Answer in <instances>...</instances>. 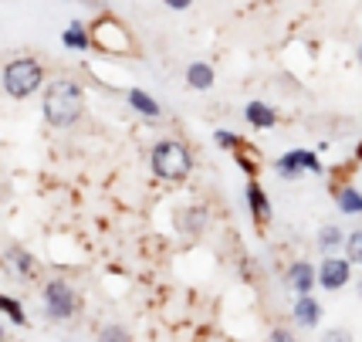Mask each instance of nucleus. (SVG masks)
Returning <instances> with one entry per match:
<instances>
[{"label": "nucleus", "instance_id": "1", "mask_svg": "<svg viewBox=\"0 0 362 342\" xmlns=\"http://www.w3.org/2000/svg\"><path fill=\"white\" fill-rule=\"evenodd\" d=\"M45 122L54 129H68L78 122L81 109H85V95L75 81H54L45 92Z\"/></svg>", "mask_w": 362, "mask_h": 342}, {"label": "nucleus", "instance_id": "2", "mask_svg": "<svg viewBox=\"0 0 362 342\" xmlns=\"http://www.w3.org/2000/svg\"><path fill=\"white\" fill-rule=\"evenodd\" d=\"M41 81H45V72H41V64L34 62V58H14V62L4 68V89L11 98H28L41 89Z\"/></svg>", "mask_w": 362, "mask_h": 342}, {"label": "nucleus", "instance_id": "3", "mask_svg": "<svg viewBox=\"0 0 362 342\" xmlns=\"http://www.w3.org/2000/svg\"><path fill=\"white\" fill-rule=\"evenodd\" d=\"M149 163H153V173L163 176V180H187L189 173V156L180 142H156L153 153H149Z\"/></svg>", "mask_w": 362, "mask_h": 342}, {"label": "nucleus", "instance_id": "4", "mask_svg": "<svg viewBox=\"0 0 362 342\" xmlns=\"http://www.w3.org/2000/svg\"><path fill=\"white\" fill-rule=\"evenodd\" d=\"M78 309V295H75V288L68 285V281L54 278L45 285V315L51 322H64V319H71Z\"/></svg>", "mask_w": 362, "mask_h": 342}, {"label": "nucleus", "instance_id": "5", "mask_svg": "<svg viewBox=\"0 0 362 342\" xmlns=\"http://www.w3.org/2000/svg\"><path fill=\"white\" fill-rule=\"evenodd\" d=\"M274 173H278L281 180H298L301 173L318 176V173H322V159H318L315 153H308V149H291V153H284L281 159H274Z\"/></svg>", "mask_w": 362, "mask_h": 342}, {"label": "nucleus", "instance_id": "6", "mask_svg": "<svg viewBox=\"0 0 362 342\" xmlns=\"http://www.w3.org/2000/svg\"><path fill=\"white\" fill-rule=\"evenodd\" d=\"M352 261H342V258H325V265L318 268V285L325 288V292H339V288H346L349 285V275H352Z\"/></svg>", "mask_w": 362, "mask_h": 342}, {"label": "nucleus", "instance_id": "7", "mask_svg": "<svg viewBox=\"0 0 362 342\" xmlns=\"http://www.w3.org/2000/svg\"><path fill=\"white\" fill-rule=\"evenodd\" d=\"M288 285L298 292V295H312V288L318 285V271L308 261H295L288 268Z\"/></svg>", "mask_w": 362, "mask_h": 342}, {"label": "nucleus", "instance_id": "8", "mask_svg": "<svg viewBox=\"0 0 362 342\" xmlns=\"http://www.w3.org/2000/svg\"><path fill=\"white\" fill-rule=\"evenodd\" d=\"M176 227H180V234L197 237V234L206 227V210L204 207H183V210L176 214Z\"/></svg>", "mask_w": 362, "mask_h": 342}, {"label": "nucleus", "instance_id": "9", "mask_svg": "<svg viewBox=\"0 0 362 342\" xmlns=\"http://www.w3.org/2000/svg\"><path fill=\"white\" fill-rule=\"evenodd\" d=\"M295 322L305 329H315L322 322V305L312 295H298V302H295Z\"/></svg>", "mask_w": 362, "mask_h": 342}, {"label": "nucleus", "instance_id": "10", "mask_svg": "<svg viewBox=\"0 0 362 342\" xmlns=\"http://www.w3.org/2000/svg\"><path fill=\"white\" fill-rule=\"evenodd\" d=\"M244 119H247V125H254V129H271V125L278 122V115H274V109H271L268 102H247Z\"/></svg>", "mask_w": 362, "mask_h": 342}, {"label": "nucleus", "instance_id": "11", "mask_svg": "<svg viewBox=\"0 0 362 342\" xmlns=\"http://www.w3.org/2000/svg\"><path fill=\"white\" fill-rule=\"evenodd\" d=\"M62 45L68 47V51H88L92 38H88V31H85V24H81V21H71V24L62 31Z\"/></svg>", "mask_w": 362, "mask_h": 342}, {"label": "nucleus", "instance_id": "12", "mask_svg": "<svg viewBox=\"0 0 362 342\" xmlns=\"http://www.w3.org/2000/svg\"><path fill=\"white\" fill-rule=\"evenodd\" d=\"M129 106L139 112V115H146V119H159V115H163L159 102L149 92H142V89H132V92H129Z\"/></svg>", "mask_w": 362, "mask_h": 342}, {"label": "nucleus", "instance_id": "13", "mask_svg": "<svg viewBox=\"0 0 362 342\" xmlns=\"http://www.w3.org/2000/svg\"><path fill=\"white\" fill-rule=\"evenodd\" d=\"M214 68H210V64L206 62H193L187 68V81H189V89H200V92H206V89H210V85H214Z\"/></svg>", "mask_w": 362, "mask_h": 342}, {"label": "nucleus", "instance_id": "14", "mask_svg": "<svg viewBox=\"0 0 362 342\" xmlns=\"http://www.w3.org/2000/svg\"><path fill=\"white\" fill-rule=\"evenodd\" d=\"M244 197H247V207H251V214L257 220H264L271 214V203H268L264 190L257 187V183H247V187H244Z\"/></svg>", "mask_w": 362, "mask_h": 342}, {"label": "nucleus", "instance_id": "15", "mask_svg": "<svg viewBox=\"0 0 362 342\" xmlns=\"http://www.w3.org/2000/svg\"><path fill=\"white\" fill-rule=\"evenodd\" d=\"M335 203L342 214H359L362 217V193L356 187H339L335 190Z\"/></svg>", "mask_w": 362, "mask_h": 342}, {"label": "nucleus", "instance_id": "16", "mask_svg": "<svg viewBox=\"0 0 362 342\" xmlns=\"http://www.w3.org/2000/svg\"><path fill=\"white\" fill-rule=\"evenodd\" d=\"M318 248L322 251H335V248H346V234L339 231V227H322L318 231Z\"/></svg>", "mask_w": 362, "mask_h": 342}, {"label": "nucleus", "instance_id": "17", "mask_svg": "<svg viewBox=\"0 0 362 342\" xmlns=\"http://www.w3.org/2000/svg\"><path fill=\"white\" fill-rule=\"evenodd\" d=\"M7 258L14 261V268L21 271V275H31V271H34V258L24 248H11V251H7Z\"/></svg>", "mask_w": 362, "mask_h": 342}, {"label": "nucleus", "instance_id": "18", "mask_svg": "<svg viewBox=\"0 0 362 342\" xmlns=\"http://www.w3.org/2000/svg\"><path fill=\"white\" fill-rule=\"evenodd\" d=\"M346 258L352 265H362V231H352L346 237Z\"/></svg>", "mask_w": 362, "mask_h": 342}, {"label": "nucleus", "instance_id": "19", "mask_svg": "<svg viewBox=\"0 0 362 342\" xmlns=\"http://www.w3.org/2000/svg\"><path fill=\"white\" fill-rule=\"evenodd\" d=\"M0 309H4V315H7V319H11V322H14V326H24V322H28V319H24V309H21V305H17L14 298H0Z\"/></svg>", "mask_w": 362, "mask_h": 342}, {"label": "nucleus", "instance_id": "20", "mask_svg": "<svg viewBox=\"0 0 362 342\" xmlns=\"http://www.w3.org/2000/svg\"><path fill=\"white\" fill-rule=\"evenodd\" d=\"M98 342H132V339H129V332L122 326H109L98 332Z\"/></svg>", "mask_w": 362, "mask_h": 342}, {"label": "nucleus", "instance_id": "21", "mask_svg": "<svg viewBox=\"0 0 362 342\" xmlns=\"http://www.w3.org/2000/svg\"><path fill=\"white\" fill-rule=\"evenodd\" d=\"M214 142H217L221 149H237V146H240V139H237L234 132H227V129H217V132H214Z\"/></svg>", "mask_w": 362, "mask_h": 342}, {"label": "nucleus", "instance_id": "22", "mask_svg": "<svg viewBox=\"0 0 362 342\" xmlns=\"http://www.w3.org/2000/svg\"><path fill=\"white\" fill-rule=\"evenodd\" d=\"M322 342H356V339H352L349 329H329V332L322 336Z\"/></svg>", "mask_w": 362, "mask_h": 342}, {"label": "nucleus", "instance_id": "23", "mask_svg": "<svg viewBox=\"0 0 362 342\" xmlns=\"http://www.w3.org/2000/svg\"><path fill=\"white\" fill-rule=\"evenodd\" d=\"M268 342H295V336H291L288 329H274V332L268 336Z\"/></svg>", "mask_w": 362, "mask_h": 342}, {"label": "nucleus", "instance_id": "24", "mask_svg": "<svg viewBox=\"0 0 362 342\" xmlns=\"http://www.w3.org/2000/svg\"><path fill=\"white\" fill-rule=\"evenodd\" d=\"M163 4H166V7H173V11H187L193 0H163Z\"/></svg>", "mask_w": 362, "mask_h": 342}, {"label": "nucleus", "instance_id": "25", "mask_svg": "<svg viewBox=\"0 0 362 342\" xmlns=\"http://www.w3.org/2000/svg\"><path fill=\"white\" fill-rule=\"evenodd\" d=\"M356 58H359V64H362V45H359V51H356Z\"/></svg>", "mask_w": 362, "mask_h": 342}, {"label": "nucleus", "instance_id": "26", "mask_svg": "<svg viewBox=\"0 0 362 342\" xmlns=\"http://www.w3.org/2000/svg\"><path fill=\"white\" fill-rule=\"evenodd\" d=\"M359 298H362V281H359Z\"/></svg>", "mask_w": 362, "mask_h": 342}]
</instances>
